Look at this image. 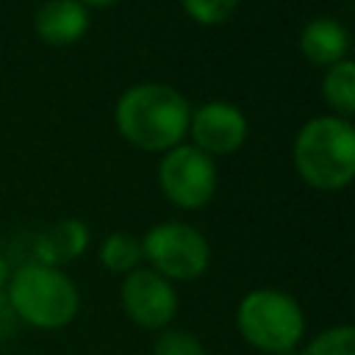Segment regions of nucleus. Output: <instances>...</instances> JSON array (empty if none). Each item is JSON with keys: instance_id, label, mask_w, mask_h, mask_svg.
Segmentation results:
<instances>
[{"instance_id": "obj_4", "label": "nucleus", "mask_w": 355, "mask_h": 355, "mask_svg": "<svg viewBox=\"0 0 355 355\" xmlns=\"http://www.w3.org/2000/svg\"><path fill=\"white\" fill-rule=\"evenodd\" d=\"M233 322L241 341L263 355H294L308 333L297 297L272 286L247 291L236 305Z\"/></svg>"}, {"instance_id": "obj_15", "label": "nucleus", "mask_w": 355, "mask_h": 355, "mask_svg": "<svg viewBox=\"0 0 355 355\" xmlns=\"http://www.w3.org/2000/svg\"><path fill=\"white\" fill-rule=\"evenodd\" d=\"M153 355H208V352H205V344L200 341L197 333L169 324V327L155 333Z\"/></svg>"}, {"instance_id": "obj_2", "label": "nucleus", "mask_w": 355, "mask_h": 355, "mask_svg": "<svg viewBox=\"0 0 355 355\" xmlns=\"http://www.w3.org/2000/svg\"><path fill=\"white\" fill-rule=\"evenodd\" d=\"M3 297L17 322L44 333L64 330L80 311V291L75 280L64 269L39 261L11 269Z\"/></svg>"}, {"instance_id": "obj_19", "label": "nucleus", "mask_w": 355, "mask_h": 355, "mask_svg": "<svg viewBox=\"0 0 355 355\" xmlns=\"http://www.w3.org/2000/svg\"><path fill=\"white\" fill-rule=\"evenodd\" d=\"M83 8H108V6H114L116 0H78Z\"/></svg>"}, {"instance_id": "obj_5", "label": "nucleus", "mask_w": 355, "mask_h": 355, "mask_svg": "<svg viewBox=\"0 0 355 355\" xmlns=\"http://www.w3.org/2000/svg\"><path fill=\"white\" fill-rule=\"evenodd\" d=\"M141 255L169 283H191L211 266L208 239L186 222H158L141 239Z\"/></svg>"}, {"instance_id": "obj_13", "label": "nucleus", "mask_w": 355, "mask_h": 355, "mask_svg": "<svg viewBox=\"0 0 355 355\" xmlns=\"http://www.w3.org/2000/svg\"><path fill=\"white\" fill-rule=\"evenodd\" d=\"M97 258H100V263H103L105 272H114V275H122L125 277L128 272L139 269L141 261H144V255H141V239H136L130 233H122V230L108 233L103 239L100 250H97Z\"/></svg>"}, {"instance_id": "obj_17", "label": "nucleus", "mask_w": 355, "mask_h": 355, "mask_svg": "<svg viewBox=\"0 0 355 355\" xmlns=\"http://www.w3.org/2000/svg\"><path fill=\"white\" fill-rule=\"evenodd\" d=\"M14 322H17V319H14V313H11L8 302H6V297H0V338L11 333V324H14Z\"/></svg>"}, {"instance_id": "obj_10", "label": "nucleus", "mask_w": 355, "mask_h": 355, "mask_svg": "<svg viewBox=\"0 0 355 355\" xmlns=\"http://www.w3.org/2000/svg\"><path fill=\"white\" fill-rule=\"evenodd\" d=\"M89 227L86 222L80 219H61L55 225H50L47 230H42L36 239H33V258L31 261H39V263H47V266H64L75 258H80L89 247Z\"/></svg>"}, {"instance_id": "obj_1", "label": "nucleus", "mask_w": 355, "mask_h": 355, "mask_svg": "<svg viewBox=\"0 0 355 355\" xmlns=\"http://www.w3.org/2000/svg\"><path fill=\"white\" fill-rule=\"evenodd\" d=\"M191 119L189 100L169 83H136L125 89L114 105V122L119 136L144 150L166 153L186 141Z\"/></svg>"}, {"instance_id": "obj_7", "label": "nucleus", "mask_w": 355, "mask_h": 355, "mask_svg": "<svg viewBox=\"0 0 355 355\" xmlns=\"http://www.w3.org/2000/svg\"><path fill=\"white\" fill-rule=\"evenodd\" d=\"M119 302L125 316L141 330H164L175 322L180 311V297L175 283L153 272L150 266H139L122 277Z\"/></svg>"}, {"instance_id": "obj_12", "label": "nucleus", "mask_w": 355, "mask_h": 355, "mask_svg": "<svg viewBox=\"0 0 355 355\" xmlns=\"http://www.w3.org/2000/svg\"><path fill=\"white\" fill-rule=\"evenodd\" d=\"M322 97L333 108V116L349 119L355 114V64L349 58L324 69Z\"/></svg>"}, {"instance_id": "obj_9", "label": "nucleus", "mask_w": 355, "mask_h": 355, "mask_svg": "<svg viewBox=\"0 0 355 355\" xmlns=\"http://www.w3.org/2000/svg\"><path fill=\"white\" fill-rule=\"evenodd\" d=\"M36 36L50 47H69L89 31V8L78 0H44L33 17Z\"/></svg>"}, {"instance_id": "obj_14", "label": "nucleus", "mask_w": 355, "mask_h": 355, "mask_svg": "<svg viewBox=\"0 0 355 355\" xmlns=\"http://www.w3.org/2000/svg\"><path fill=\"white\" fill-rule=\"evenodd\" d=\"M294 355H355V327L341 322L305 338Z\"/></svg>"}, {"instance_id": "obj_18", "label": "nucleus", "mask_w": 355, "mask_h": 355, "mask_svg": "<svg viewBox=\"0 0 355 355\" xmlns=\"http://www.w3.org/2000/svg\"><path fill=\"white\" fill-rule=\"evenodd\" d=\"M8 275H11V266H8V261L0 255V297H3V291H6V283H8Z\"/></svg>"}, {"instance_id": "obj_6", "label": "nucleus", "mask_w": 355, "mask_h": 355, "mask_svg": "<svg viewBox=\"0 0 355 355\" xmlns=\"http://www.w3.org/2000/svg\"><path fill=\"white\" fill-rule=\"evenodd\" d=\"M158 186L164 197L183 211H200L205 208L219 186L216 161L197 150L194 144L183 141L166 153H161L158 161Z\"/></svg>"}, {"instance_id": "obj_3", "label": "nucleus", "mask_w": 355, "mask_h": 355, "mask_svg": "<svg viewBox=\"0 0 355 355\" xmlns=\"http://www.w3.org/2000/svg\"><path fill=\"white\" fill-rule=\"evenodd\" d=\"M291 155L302 183L319 191H338L355 178V128L333 114L313 116L297 130Z\"/></svg>"}, {"instance_id": "obj_8", "label": "nucleus", "mask_w": 355, "mask_h": 355, "mask_svg": "<svg viewBox=\"0 0 355 355\" xmlns=\"http://www.w3.org/2000/svg\"><path fill=\"white\" fill-rule=\"evenodd\" d=\"M247 116L239 105L227 100H208L197 108H191L189 119V144L202 150L205 155H230L247 141Z\"/></svg>"}, {"instance_id": "obj_16", "label": "nucleus", "mask_w": 355, "mask_h": 355, "mask_svg": "<svg viewBox=\"0 0 355 355\" xmlns=\"http://www.w3.org/2000/svg\"><path fill=\"white\" fill-rule=\"evenodd\" d=\"M239 3H241V0H180L183 11H186L194 22L205 25V28H214V25L227 22V19L236 14Z\"/></svg>"}, {"instance_id": "obj_11", "label": "nucleus", "mask_w": 355, "mask_h": 355, "mask_svg": "<svg viewBox=\"0 0 355 355\" xmlns=\"http://www.w3.org/2000/svg\"><path fill=\"white\" fill-rule=\"evenodd\" d=\"M349 50V33L347 28L333 17H313L300 31V53L313 67H333L347 58Z\"/></svg>"}]
</instances>
